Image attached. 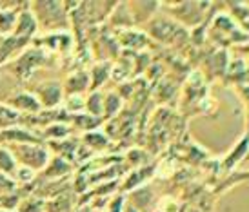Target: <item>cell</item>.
Masks as SVG:
<instances>
[{
	"mask_svg": "<svg viewBox=\"0 0 249 212\" xmlns=\"http://www.w3.org/2000/svg\"><path fill=\"white\" fill-rule=\"evenodd\" d=\"M18 89H22V85L9 73V69L6 65L0 67V103H6Z\"/></svg>",
	"mask_w": 249,
	"mask_h": 212,
	"instance_id": "cell-13",
	"label": "cell"
},
{
	"mask_svg": "<svg viewBox=\"0 0 249 212\" xmlns=\"http://www.w3.org/2000/svg\"><path fill=\"white\" fill-rule=\"evenodd\" d=\"M15 191H17V183H15V179L0 172V196L11 194V192H15Z\"/></svg>",
	"mask_w": 249,
	"mask_h": 212,
	"instance_id": "cell-21",
	"label": "cell"
},
{
	"mask_svg": "<svg viewBox=\"0 0 249 212\" xmlns=\"http://www.w3.org/2000/svg\"><path fill=\"white\" fill-rule=\"evenodd\" d=\"M84 111L93 118H102L104 113V95L98 91H91V95L84 98Z\"/></svg>",
	"mask_w": 249,
	"mask_h": 212,
	"instance_id": "cell-14",
	"label": "cell"
},
{
	"mask_svg": "<svg viewBox=\"0 0 249 212\" xmlns=\"http://www.w3.org/2000/svg\"><path fill=\"white\" fill-rule=\"evenodd\" d=\"M35 98L40 103L42 111H51V109H58L64 102V89L62 83L55 82V80H46V82L36 83L33 91H31Z\"/></svg>",
	"mask_w": 249,
	"mask_h": 212,
	"instance_id": "cell-4",
	"label": "cell"
},
{
	"mask_svg": "<svg viewBox=\"0 0 249 212\" xmlns=\"http://www.w3.org/2000/svg\"><path fill=\"white\" fill-rule=\"evenodd\" d=\"M46 62H48V53L44 49L31 48V49H24L15 60H11L7 64L6 67L17 78V82L22 85L28 78L33 76V73H35L36 69L44 67Z\"/></svg>",
	"mask_w": 249,
	"mask_h": 212,
	"instance_id": "cell-3",
	"label": "cell"
},
{
	"mask_svg": "<svg viewBox=\"0 0 249 212\" xmlns=\"http://www.w3.org/2000/svg\"><path fill=\"white\" fill-rule=\"evenodd\" d=\"M62 89H64V96H84L86 91H89V73L88 71H73L62 83Z\"/></svg>",
	"mask_w": 249,
	"mask_h": 212,
	"instance_id": "cell-9",
	"label": "cell"
},
{
	"mask_svg": "<svg viewBox=\"0 0 249 212\" xmlns=\"http://www.w3.org/2000/svg\"><path fill=\"white\" fill-rule=\"evenodd\" d=\"M73 129H71L70 123L66 122H55V123H49L46 125L44 129L38 130V134H40V140L44 144H48V142H58V140H64V138H70Z\"/></svg>",
	"mask_w": 249,
	"mask_h": 212,
	"instance_id": "cell-11",
	"label": "cell"
},
{
	"mask_svg": "<svg viewBox=\"0 0 249 212\" xmlns=\"http://www.w3.org/2000/svg\"><path fill=\"white\" fill-rule=\"evenodd\" d=\"M36 31H38V26H36L35 15L31 13V9H29V2H26L20 7V11H18L17 24H15L13 29V36L22 38V40L33 42V38L36 36Z\"/></svg>",
	"mask_w": 249,
	"mask_h": 212,
	"instance_id": "cell-6",
	"label": "cell"
},
{
	"mask_svg": "<svg viewBox=\"0 0 249 212\" xmlns=\"http://www.w3.org/2000/svg\"><path fill=\"white\" fill-rule=\"evenodd\" d=\"M40 134L24 125H17L0 132V145H20V144H40Z\"/></svg>",
	"mask_w": 249,
	"mask_h": 212,
	"instance_id": "cell-7",
	"label": "cell"
},
{
	"mask_svg": "<svg viewBox=\"0 0 249 212\" xmlns=\"http://www.w3.org/2000/svg\"><path fill=\"white\" fill-rule=\"evenodd\" d=\"M17 169H18V165L15 162L11 151L7 149L6 145H0V172L9 176V178H15Z\"/></svg>",
	"mask_w": 249,
	"mask_h": 212,
	"instance_id": "cell-17",
	"label": "cell"
},
{
	"mask_svg": "<svg viewBox=\"0 0 249 212\" xmlns=\"http://www.w3.org/2000/svg\"><path fill=\"white\" fill-rule=\"evenodd\" d=\"M7 149L11 151L18 167H26V169L36 172V174H40L42 169L48 165L49 158H51V152H49L48 145L44 142H40V144L9 145Z\"/></svg>",
	"mask_w": 249,
	"mask_h": 212,
	"instance_id": "cell-2",
	"label": "cell"
},
{
	"mask_svg": "<svg viewBox=\"0 0 249 212\" xmlns=\"http://www.w3.org/2000/svg\"><path fill=\"white\" fill-rule=\"evenodd\" d=\"M20 114L11 109L7 103H0V132L20 125Z\"/></svg>",
	"mask_w": 249,
	"mask_h": 212,
	"instance_id": "cell-16",
	"label": "cell"
},
{
	"mask_svg": "<svg viewBox=\"0 0 249 212\" xmlns=\"http://www.w3.org/2000/svg\"><path fill=\"white\" fill-rule=\"evenodd\" d=\"M15 212H44V199L36 196H26L20 199Z\"/></svg>",
	"mask_w": 249,
	"mask_h": 212,
	"instance_id": "cell-19",
	"label": "cell"
},
{
	"mask_svg": "<svg viewBox=\"0 0 249 212\" xmlns=\"http://www.w3.org/2000/svg\"><path fill=\"white\" fill-rule=\"evenodd\" d=\"M109 73H111V65L107 64V62L97 64V65L89 71V89L97 91L98 87L109 78Z\"/></svg>",
	"mask_w": 249,
	"mask_h": 212,
	"instance_id": "cell-15",
	"label": "cell"
},
{
	"mask_svg": "<svg viewBox=\"0 0 249 212\" xmlns=\"http://www.w3.org/2000/svg\"><path fill=\"white\" fill-rule=\"evenodd\" d=\"M24 4L26 2H6V6L0 9V36L13 34L17 16H18V11Z\"/></svg>",
	"mask_w": 249,
	"mask_h": 212,
	"instance_id": "cell-10",
	"label": "cell"
},
{
	"mask_svg": "<svg viewBox=\"0 0 249 212\" xmlns=\"http://www.w3.org/2000/svg\"><path fill=\"white\" fill-rule=\"evenodd\" d=\"M75 211V192H64L60 196L44 201V212H73Z\"/></svg>",
	"mask_w": 249,
	"mask_h": 212,
	"instance_id": "cell-12",
	"label": "cell"
},
{
	"mask_svg": "<svg viewBox=\"0 0 249 212\" xmlns=\"http://www.w3.org/2000/svg\"><path fill=\"white\" fill-rule=\"evenodd\" d=\"M6 103L13 111H17L20 116H35V114H38L42 111L40 103L35 98V95L26 89H18Z\"/></svg>",
	"mask_w": 249,
	"mask_h": 212,
	"instance_id": "cell-5",
	"label": "cell"
},
{
	"mask_svg": "<svg viewBox=\"0 0 249 212\" xmlns=\"http://www.w3.org/2000/svg\"><path fill=\"white\" fill-rule=\"evenodd\" d=\"M120 212H139L135 207H131V205H127V207H124V211H120Z\"/></svg>",
	"mask_w": 249,
	"mask_h": 212,
	"instance_id": "cell-22",
	"label": "cell"
},
{
	"mask_svg": "<svg viewBox=\"0 0 249 212\" xmlns=\"http://www.w3.org/2000/svg\"><path fill=\"white\" fill-rule=\"evenodd\" d=\"M82 142L88 149H93V151H97V149H104L106 145L109 144V142H107V138H106V134L97 132V130H89V132H86Z\"/></svg>",
	"mask_w": 249,
	"mask_h": 212,
	"instance_id": "cell-18",
	"label": "cell"
},
{
	"mask_svg": "<svg viewBox=\"0 0 249 212\" xmlns=\"http://www.w3.org/2000/svg\"><path fill=\"white\" fill-rule=\"evenodd\" d=\"M29 9L35 15L38 31L48 33H64L70 29V13L64 6V2L58 0H36L29 2Z\"/></svg>",
	"mask_w": 249,
	"mask_h": 212,
	"instance_id": "cell-1",
	"label": "cell"
},
{
	"mask_svg": "<svg viewBox=\"0 0 249 212\" xmlns=\"http://www.w3.org/2000/svg\"><path fill=\"white\" fill-rule=\"evenodd\" d=\"M120 109V96L117 93H109L104 95V114L106 118H111L113 114H117V111Z\"/></svg>",
	"mask_w": 249,
	"mask_h": 212,
	"instance_id": "cell-20",
	"label": "cell"
},
{
	"mask_svg": "<svg viewBox=\"0 0 249 212\" xmlns=\"http://www.w3.org/2000/svg\"><path fill=\"white\" fill-rule=\"evenodd\" d=\"M73 172V163L58 156L49 158L48 165L42 169L38 179H64Z\"/></svg>",
	"mask_w": 249,
	"mask_h": 212,
	"instance_id": "cell-8",
	"label": "cell"
}]
</instances>
